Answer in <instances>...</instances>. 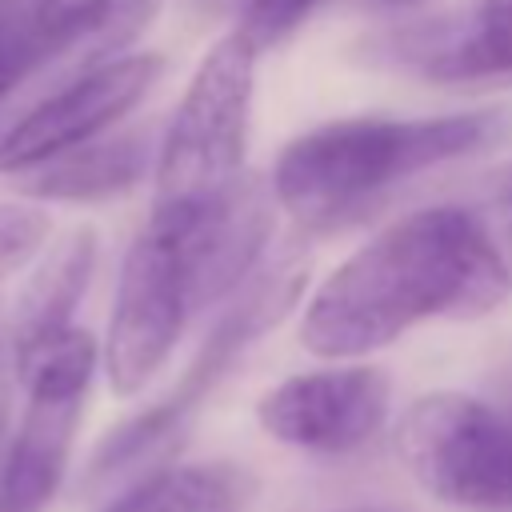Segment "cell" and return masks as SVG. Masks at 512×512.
<instances>
[{
	"mask_svg": "<svg viewBox=\"0 0 512 512\" xmlns=\"http://www.w3.org/2000/svg\"><path fill=\"white\" fill-rule=\"evenodd\" d=\"M508 288L468 208H420L364 240L312 292L300 344L324 360H356L424 320H468Z\"/></svg>",
	"mask_w": 512,
	"mask_h": 512,
	"instance_id": "cell-1",
	"label": "cell"
},
{
	"mask_svg": "<svg viewBox=\"0 0 512 512\" xmlns=\"http://www.w3.org/2000/svg\"><path fill=\"white\" fill-rule=\"evenodd\" d=\"M504 124L500 108L420 120L352 116L300 132L272 168V200L300 228H332L392 184L480 152Z\"/></svg>",
	"mask_w": 512,
	"mask_h": 512,
	"instance_id": "cell-2",
	"label": "cell"
},
{
	"mask_svg": "<svg viewBox=\"0 0 512 512\" xmlns=\"http://www.w3.org/2000/svg\"><path fill=\"white\" fill-rule=\"evenodd\" d=\"M256 48L228 32L196 64L156 152V220H188L244 180Z\"/></svg>",
	"mask_w": 512,
	"mask_h": 512,
	"instance_id": "cell-3",
	"label": "cell"
},
{
	"mask_svg": "<svg viewBox=\"0 0 512 512\" xmlns=\"http://www.w3.org/2000/svg\"><path fill=\"white\" fill-rule=\"evenodd\" d=\"M96 356L100 348L92 332L76 324L12 356L24 388V412L0 464V512H40L56 496L68 472Z\"/></svg>",
	"mask_w": 512,
	"mask_h": 512,
	"instance_id": "cell-4",
	"label": "cell"
},
{
	"mask_svg": "<svg viewBox=\"0 0 512 512\" xmlns=\"http://www.w3.org/2000/svg\"><path fill=\"white\" fill-rule=\"evenodd\" d=\"M196 308L200 300L184 232L148 216L124 252L104 340V372L116 396H136L168 364Z\"/></svg>",
	"mask_w": 512,
	"mask_h": 512,
	"instance_id": "cell-5",
	"label": "cell"
},
{
	"mask_svg": "<svg viewBox=\"0 0 512 512\" xmlns=\"http://www.w3.org/2000/svg\"><path fill=\"white\" fill-rule=\"evenodd\" d=\"M412 480L456 508H512V424L476 396H416L396 424Z\"/></svg>",
	"mask_w": 512,
	"mask_h": 512,
	"instance_id": "cell-6",
	"label": "cell"
},
{
	"mask_svg": "<svg viewBox=\"0 0 512 512\" xmlns=\"http://www.w3.org/2000/svg\"><path fill=\"white\" fill-rule=\"evenodd\" d=\"M164 76L160 52H124L80 68L64 88L28 108L0 136V172L44 168L116 128L136 112Z\"/></svg>",
	"mask_w": 512,
	"mask_h": 512,
	"instance_id": "cell-7",
	"label": "cell"
},
{
	"mask_svg": "<svg viewBox=\"0 0 512 512\" xmlns=\"http://www.w3.org/2000/svg\"><path fill=\"white\" fill-rule=\"evenodd\" d=\"M392 404L388 372L376 364L316 368L280 380L256 404L260 428L300 452L340 456L376 436Z\"/></svg>",
	"mask_w": 512,
	"mask_h": 512,
	"instance_id": "cell-8",
	"label": "cell"
},
{
	"mask_svg": "<svg viewBox=\"0 0 512 512\" xmlns=\"http://www.w3.org/2000/svg\"><path fill=\"white\" fill-rule=\"evenodd\" d=\"M300 276H268L256 288L244 292L240 304H232V312L212 328L208 344L200 348V356L192 360V368L184 372V380L176 384V392H168L160 404H152L148 412L132 416L128 424H120L96 452L92 460V476H108L120 472L124 464L144 460L148 452H156L160 444H168V436L188 420V412L212 392V384L224 376V368L232 364V356L256 340L268 324H276L280 312H288L292 296H296Z\"/></svg>",
	"mask_w": 512,
	"mask_h": 512,
	"instance_id": "cell-9",
	"label": "cell"
},
{
	"mask_svg": "<svg viewBox=\"0 0 512 512\" xmlns=\"http://www.w3.org/2000/svg\"><path fill=\"white\" fill-rule=\"evenodd\" d=\"M148 12V0H0V100L84 44H96V60L124 56Z\"/></svg>",
	"mask_w": 512,
	"mask_h": 512,
	"instance_id": "cell-10",
	"label": "cell"
},
{
	"mask_svg": "<svg viewBox=\"0 0 512 512\" xmlns=\"http://www.w3.org/2000/svg\"><path fill=\"white\" fill-rule=\"evenodd\" d=\"M164 224H176L184 232L196 300L204 308V304L228 296L244 280L252 260L260 256L268 228H272V188H260V180L244 176L232 192H224L200 216L164 220Z\"/></svg>",
	"mask_w": 512,
	"mask_h": 512,
	"instance_id": "cell-11",
	"label": "cell"
},
{
	"mask_svg": "<svg viewBox=\"0 0 512 512\" xmlns=\"http://www.w3.org/2000/svg\"><path fill=\"white\" fill-rule=\"evenodd\" d=\"M404 60L440 84L512 80V0H472L468 8L408 28Z\"/></svg>",
	"mask_w": 512,
	"mask_h": 512,
	"instance_id": "cell-12",
	"label": "cell"
},
{
	"mask_svg": "<svg viewBox=\"0 0 512 512\" xmlns=\"http://www.w3.org/2000/svg\"><path fill=\"white\" fill-rule=\"evenodd\" d=\"M96 264V232L72 228L60 240L48 244L32 276L24 280L16 304H12V356L72 328V312L88 288Z\"/></svg>",
	"mask_w": 512,
	"mask_h": 512,
	"instance_id": "cell-13",
	"label": "cell"
},
{
	"mask_svg": "<svg viewBox=\"0 0 512 512\" xmlns=\"http://www.w3.org/2000/svg\"><path fill=\"white\" fill-rule=\"evenodd\" d=\"M148 164V144L140 136H112L92 140L44 168H32L24 180V192L36 200H112L140 184Z\"/></svg>",
	"mask_w": 512,
	"mask_h": 512,
	"instance_id": "cell-14",
	"label": "cell"
},
{
	"mask_svg": "<svg viewBox=\"0 0 512 512\" xmlns=\"http://www.w3.org/2000/svg\"><path fill=\"white\" fill-rule=\"evenodd\" d=\"M248 480L228 464H168L136 480L100 512H244Z\"/></svg>",
	"mask_w": 512,
	"mask_h": 512,
	"instance_id": "cell-15",
	"label": "cell"
},
{
	"mask_svg": "<svg viewBox=\"0 0 512 512\" xmlns=\"http://www.w3.org/2000/svg\"><path fill=\"white\" fill-rule=\"evenodd\" d=\"M472 216H476L496 264H500V272H504V280L512 288V164L496 172L488 196L480 200V208Z\"/></svg>",
	"mask_w": 512,
	"mask_h": 512,
	"instance_id": "cell-16",
	"label": "cell"
},
{
	"mask_svg": "<svg viewBox=\"0 0 512 512\" xmlns=\"http://www.w3.org/2000/svg\"><path fill=\"white\" fill-rule=\"evenodd\" d=\"M312 4H316V0H248V4H244V16H240V24H236V32H240L256 52H264V48L280 44V40L312 12Z\"/></svg>",
	"mask_w": 512,
	"mask_h": 512,
	"instance_id": "cell-17",
	"label": "cell"
},
{
	"mask_svg": "<svg viewBox=\"0 0 512 512\" xmlns=\"http://www.w3.org/2000/svg\"><path fill=\"white\" fill-rule=\"evenodd\" d=\"M48 240V216L28 204H0V276L20 268Z\"/></svg>",
	"mask_w": 512,
	"mask_h": 512,
	"instance_id": "cell-18",
	"label": "cell"
},
{
	"mask_svg": "<svg viewBox=\"0 0 512 512\" xmlns=\"http://www.w3.org/2000/svg\"><path fill=\"white\" fill-rule=\"evenodd\" d=\"M4 424H8V376L0 364V436H4Z\"/></svg>",
	"mask_w": 512,
	"mask_h": 512,
	"instance_id": "cell-19",
	"label": "cell"
},
{
	"mask_svg": "<svg viewBox=\"0 0 512 512\" xmlns=\"http://www.w3.org/2000/svg\"><path fill=\"white\" fill-rule=\"evenodd\" d=\"M332 512H388V508H332Z\"/></svg>",
	"mask_w": 512,
	"mask_h": 512,
	"instance_id": "cell-20",
	"label": "cell"
},
{
	"mask_svg": "<svg viewBox=\"0 0 512 512\" xmlns=\"http://www.w3.org/2000/svg\"><path fill=\"white\" fill-rule=\"evenodd\" d=\"M376 4H412V0H376Z\"/></svg>",
	"mask_w": 512,
	"mask_h": 512,
	"instance_id": "cell-21",
	"label": "cell"
}]
</instances>
